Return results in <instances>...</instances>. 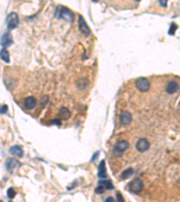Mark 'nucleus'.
<instances>
[{"label":"nucleus","mask_w":180,"mask_h":202,"mask_svg":"<svg viewBox=\"0 0 180 202\" xmlns=\"http://www.w3.org/2000/svg\"><path fill=\"white\" fill-rule=\"evenodd\" d=\"M132 173H133V169L132 168H128V169L124 170L122 173V174H121V179H122V180L128 179V178H130L132 175Z\"/></svg>","instance_id":"a211bd4d"},{"label":"nucleus","mask_w":180,"mask_h":202,"mask_svg":"<svg viewBox=\"0 0 180 202\" xmlns=\"http://www.w3.org/2000/svg\"><path fill=\"white\" fill-rule=\"evenodd\" d=\"M104 191H105V188H104V186L98 184V187L95 189V193H97V194H103Z\"/></svg>","instance_id":"4be33fe9"},{"label":"nucleus","mask_w":180,"mask_h":202,"mask_svg":"<svg viewBox=\"0 0 180 202\" xmlns=\"http://www.w3.org/2000/svg\"><path fill=\"white\" fill-rule=\"evenodd\" d=\"M136 1H138V2H139V1H141V0H136Z\"/></svg>","instance_id":"c756f323"},{"label":"nucleus","mask_w":180,"mask_h":202,"mask_svg":"<svg viewBox=\"0 0 180 202\" xmlns=\"http://www.w3.org/2000/svg\"><path fill=\"white\" fill-rule=\"evenodd\" d=\"M98 177L101 179H105L107 177L106 174V168H105V160H102L98 165V173H97Z\"/></svg>","instance_id":"9b49d317"},{"label":"nucleus","mask_w":180,"mask_h":202,"mask_svg":"<svg viewBox=\"0 0 180 202\" xmlns=\"http://www.w3.org/2000/svg\"><path fill=\"white\" fill-rule=\"evenodd\" d=\"M53 123H54V124H57V125H60V121H59V120H54L51 124H53Z\"/></svg>","instance_id":"cd10ccee"},{"label":"nucleus","mask_w":180,"mask_h":202,"mask_svg":"<svg viewBox=\"0 0 180 202\" xmlns=\"http://www.w3.org/2000/svg\"><path fill=\"white\" fill-rule=\"evenodd\" d=\"M9 152H10L11 155H13L16 156V157H22V156L23 155V151L21 146H19V145H14V146H12V147L10 148Z\"/></svg>","instance_id":"2eb2a0df"},{"label":"nucleus","mask_w":180,"mask_h":202,"mask_svg":"<svg viewBox=\"0 0 180 202\" xmlns=\"http://www.w3.org/2000/svg\"><path fill=\"white\" fill-rule=\"evenodd\" d=\"M55 16L59 19H66L69 22L73 21V14L71 13V11L65 7H59L56 9Z\"/></svg>","instance_id":"f257e3e1"},{"label":"nucleus","mask_w":180,"mask_h":202,"mask_svg":"<svg viewBox=\"0 0 180 202\" xmlns=\"http://www.w3.org/2000/svg\"><path fill=\"white\" fill-rule=\"evenodd\" d=\"M99 155V152H95V154H94V155L92 156V159H91V162H94L95 159H96V156H98Z\"/></svg>","instance_id":"a878e982"},{"label":"nucleus","mask_w":180,"mask_h":202,"mask_svg":"<svg viewBox=\"0 0 180 202\" xmlns=\"http://www.w3.org/2000/svg\"><path fill=\"white\" fill-rule=\"evenodd\" d=\"M24 108L28 111H31L33 109H34L37 105V101L33 96H28L24 99V102H23Z\"/></svg>","instance_id":"9d476101"},{"label":"nucleus","mask_w":180,"mask_h":202,"mask_svg":"<svg viewBox=\"0 0 180 202\" xmlns=\"http://www.w3.org/2000/svg\"><path fill=\"white\" fill-rule=\"evenodd\" d=\"M7 25L8 30H14L15 29L17 26H18V23H19V18H18V15L16 13H10L9 15L7 16Z\"/></svg>","instance_id":"7ed1b4c3"},{"label":"nucleus","mask_w":180,"mask_h":202,"mask_svg":"<svg viewBox=\"0 0 180 202\" xmlns=\"http://www.w3.org/2000/svg\"><path fill=\"white\" fill-rule=\"evenodd\" d=\"M135 86L141 93H146L150 90L151 84L146 77H140L135 81Z\"/></svg>","instance_id":"f03ea898"},{"label":"nucleus","mask_w":180,"mask_h":202,"mask_svg":"<svg viewBox=\"0 0 180 202\" xmlns=\"http://www.w3.org/2000/svg\"><path fill=\"white\" fill-rule=\"evenodd\" d=\"M119 118H120V122H121L122 126H128V125L131 124V121H132L131 114L130 113L129 111H126L121 112Z\"/></svg>","instance_id":"1a4fd4ad"},{"label":"nucleus","mask_w":180,"mask_h":202,"mask_svg":"<svg viewBox=\"0 0 180 202\" xmlns=\"http://www.w3.org/2000/svg\"><path fill=\"white\" fill-rule=\"evenodd\" d=\"M16 195V191L14 190V188H9L7 190V197L10 200H13Z\"/></svg>","instance_id":"aec40b11"},{"label":"nucleus","mask_w":180,"mask_h":202,"mask_svg":"<svg viewBox=\"0 0 180 202\" xmlns=\"http://www.w3.org/2000/svg\"><path fill=\"white\" fill-rule=\"evenodd\" d=\"M160 5L163 7H167V0H160Z\"/></svg>","instance_id":"393cba45"},{"label":"nucleus","mask_w":180,"mask_h":202,"mask_svg":"<svg viewBox=\"0 0 180 202\" xmlns=\"http://www.w3.org/2000/svg\"><path fill=\"white\" fill-rule=\"evenodd\" d=\"M129 147V143L126 140H121L118 143H116L114 148V153L116 155H120L122 153H124L125 150H127Z\"/></svg>","instance_id":"20e7f679"},{"label":"nucleus","mask_w":180,"mask_h":202,"mask_svg":"<svg viewBox=\"0 0 180 202\" xmlns=\"http://www.w3.org/2000/svg\"><path fill=\"white\" fill-rule=\"evenodd\" d=\"M177 90H178V84L177 82H175V81L169 82L167 84V88H166L167 93L169 94H175Z\"/></svg>","instance_id":"ddd939ff"},{"label":"nucleus","mask_w":180,"mask_h":202,"mask_svg":"<svg viewBox=\"0 0 180 202\" xmlns=\"http://www.w3.org/2000/svg\"><path fill=\"white\" fill-rule=\"evenodd\" d=\"M0 58L6 63L10 62V55H9V52L7 50V48H4L3 50H1V51H0Z\"/></svg>","instance_id":"dca6fc26"},{"label":"nucleus","mask_w":180,"mask_h":202,"mask_svg":"<svg viewBox=\"0 0 180 202\" xmlns=\"http://www.w3.org/2000/svg\"><path fill=\"white\" fill-rule=\"evenodd\" d=\"M79 27L80 32H81L85 36H88V35L91 33L90 29H89L88 25L86 24L85 19H84L83 16H81V15H79Z\"/></svg>","instance_id":"6e6552de"},{"label":"nucleus","mask_w":180,"mask_h":202,"mask_svg":"<svg viewBox=\"0 0 180 202\" xmlns=\"http://www.w3.org/2000/svg\"><path fill=\"white\" fill-rule=\"evenodd\" d=\"M177 29V26L173 22L171 23V26H170V29L168 31V34H170V35H174L175 34V31Z\"/></svg>","instance_id":"412c9836"},{"label":"nucleus","mask_w":180,"mask_h":202,"mask_svg":"<svg viewBox=\"0 0 180 202\" xmlns=\"http://www.w3.org/2000/svg\"><path fill=\"white\" fill-rule=\"evenodd\" d=\"M98 184L104 186V188H105L106 190H113L115 188L110 180H98Z\"/></svg>","instance_id":"f3484780"},{"label":"nucleus","mask_w":180,"mask_h":202,"mask_svg":"<svg viewBox=\"0 0 180 202\" xmlns=\"http://www.w3.org/2000/svg\"><path fill=\"white\" fill-rule=\"evenodd\" d=\"M136 149L137 151L141 152V153H144L146 152L149 148H150V142L148 141V139L146 138H140L136 143Z\"/></svg>","instance_id":"0eeeda50"},{"label":"nucleus","mask_w":180,"mask_h":202,"mask_svg":"<svg viewBox=\"0 0 180 202\" xmlns=\"http://www.w3.org/2000/svg\"><path fill=\"white\" fill-rule=\"evenodd\" d=\"M142 189H143V183L140 179H135L129 184L130 191L133 192V193L141 192L142 190Z\"/></svg>","instance_id":"39448f33"},{"label":"nucleus","mask_w":180,"mask_h":202,"mask_svg":"<svg viewBox=\"0 0 180 202\" xmlns=\"http://www.w3.org/2000/svg\"><path fill=\"white\" fill-rule=\"evenodd\" d=\"M88 85V80L86 78H81L79 79L78 82H77V86H78V88H79L80 90H84Z\"/></svg>","instance_id":"6ab92c4d"},{"label":"nucleus","mask_w":180,"mask_h":202,"mask_svg":"<svg viewBox=\"0 0 180 202\" xmlns=\"http://www.w3.org/2000/svg\"><path fill=\"white\" fill-rule=\"evenodd\" d=\"M7 110H8V108H7V104L3 105V106L0 108V113H1V114H6L7 112Z\"/></svg>","instance_id":"5701e85b"},{"label":"nucleus","mask_w":180,"mask_h":202,"mask_svg":"<svg viewBox=\"0 0 180 202\" xmlns=\"http://www.w3.org/2000/svg\"><path fill=\"white\" fill-rule=\"evenodd\" d=\"M117 200H118L119 201H124V199L122 198V194H121L120 192H117Z\"/></svg>","instance_id":"b1692460"},{"label":"nucleus","mask_w":180,"mask_h":202,"mask_svg":"<svg viewBox=\"0 0 180 202\" xmlns=\"http://www.w3.org/2000/svg\"><path fill=\"white\" fill-rule=\"evenodd\" d=\"M93 2H97V1H99V0H92Z\"/></svg>","instance_id":"c85d7f7f"},{"label":"nucleus","mask_w":180,"mask_h":202,"mask_svg":"<svg viewBox=\"0 0 180 202\" xmlns=\"http://www.w3.org/2000/svg\"><path fill=\"white\" fill-rule=\"evenodd\" d=\"M18 166H19L18 161L14 158H9L6 162V168H7V170L8 172H12L14 168H16Z\"/></svg>","instance_id":"f8f14e48"},{"label":"nucleus","mask_w":180,"mask_h":202,"mask_svg":"<svg viewBox=\"0 0 180 202\" xmlns=\"http://www.w3.org/2000/svg\"><path fill=\"white\" fill-rule=\"evenodd\" d=\"M59 118H60L61 120L67 121V120H69V119L70 118L71 113H70L69 110L68 108H66V107H61V108L59 109Z\"/></svg>","instance_id":"4468645a"},{"label":"nucleus","mask_w":180,"mask_h":202,"mask_svg":"<svg viewBox=\"0 0 180 202\" xmlns=\"http://www.w3.org/2000/svg\"><path fill=\"white\" fill-rule=\"evenodd\" d=\"M14 43V41H13V37L11 35V33L9 32H5L0 39V44L2 47L4 48H7L9 46H11L12 44Z\"/></svg>","instance_id":"423d86ee"},{"label":"nucleus","mask_w":180,"mask_h":202,"mask_svg":"<svg viewBox=\"0 0 180 202\" xmlns=\"http://www.w3.org/2000/svg\"><path fill=\"white\" fill-rule=\"evenodd\" d=\"M105 201H106V202L115 201V199H114L113 197H108V198H106V199L105 200Z\"/></svg>","instance_id":"bb28decb"}]
</instances>
